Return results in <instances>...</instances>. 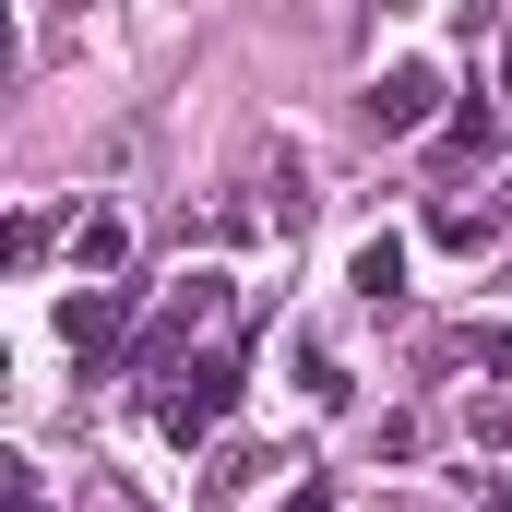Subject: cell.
<instances>
[{
	"mask_svg": "<svg viewBox=\"0 0 512 512\" xmlns=\"http://www.w3.org/2000/svg\"><path fill=\"white\" fill-rule=\"evenodd\" d=\"M501 298H512V274H501Z\"/></svg>",
	"mask_w": 512,
	"mask_h": 512,
	"instance_id": "12",
	"label": "cell"
},
{
	"mask_svg": "<svg viewBox=\"0 0 512 512\" xmlns=\"http://www.w3.org/2000/svg\"><path fill=\"white\" fill-rule=\"evenodd\" d=\"M477 441H501V453H512V405H489V417H477Z\"/></svg>",
	"mask_w": 512,
	"mask_h": 512,
	"instance_id": "10",
	"label": "cell"
},
{
	"mask_svg": "<svg viewBox=\"0 0 512 512\" xmlns=\"http://www.w3.org/2000/svg\"><path fill=\"white\" fill-rule=\"evenodd\" d=\"M274 512H334V489H286V501H274Z\"/></svg>",
	"mask_w": 512,
	"mask_h": 512,
	"instance_id": "11",
	"label": "cell"
},
{
	"mask_svg": "<svg viewBox=\"0 0 512 512\" xmlns=\"http://www.w3.org/2000/svg\"><path fill=\"white\" fill-rule=\"evenodd\" d=\"M72 262H84V274H120V262H131V227H120V215H84V227H72Z\"/></svg>",
	"mask_w": 512,
	"mask_h": 512,
	"instance_id": "5",
	"label": "cell"
},
{
	"mask_svg": "<svg viewBox=\"0 0 512 512\" xmlns=\"http://www.w3.org/2000/svg\"><path fill=\"white\" fill-rule=\"evenodd\" d=\"M429 120H441V72H429V60H393L382 84H370V131L405 143V131H429Z\"/></svg>",
	"mask_w": 512,
	"mask_h": 512,
	"instance_id": "2",
	"label": "cell"
},
{
	"mask_svg": "<svg viewBox=\"0 0 512 512\" xmlns=\"http://www.w3.org/2000/svg\"><path fill=\"white\" fill-rule=\"evenodd\" d=\"M429 239H441V251H489V215H477V203H441Z\"/></svg>",
	"mask_w": 512,
	"mask_h": 512,
	"instance_id": "6",
	"label": "cell"
},
{
	"mask_svg": "<svg viewBox=\"0 0 512 512\" xmlns=\"http://www.w3.org/2000/svg\"><path fill=\"white\" fill-rule=\"evenodd\" d=\"M477 370H501V382H512V322H477Z\"/></svg>",
	"mask_w": 512,
	"mask_h": 512,
	"instance_id": "8",
	"label": "cell"
},
{
	"mask_svg": "<svg viewBox=\"0 0 512 512\" xmlns=\"http://www.w3.org/2000/svg\"><path fill=\"white\" fill-rule=\"evenodd\" d=\"M477 489V512H512V477H465Z\"/></svg>",
	"mask_w": 512,
	"mask_h": 512,
	"instance_id": "9",
	"label": "cell"
},
{
	"mask_svg": "<svg viewBox=\"0 0 512 512\" xmlns=\"http://www.w3.org/2000/svg\"><path fill=\"white\" fill-rule=\"evenodd\" d=\"M298 393H310V405H346V358H322V346H310V358H298Z\"/></svg>",
	"mask_w": 512,
	"mask_h": 512,
	"instance_id": "7",
	"label": "cell"
},
{
	"mask_svg": "<svg viewBox=\"0 0 512 512\" xmlns=\"http://www.w3.org/2000/svg\"><path fill=\"white\" fill-rule=\"evenodd\" d=\"M346 286H358L370 310H382V298H405V239H393V227H370V239L346 251Z\"/></svg>",
	"mask_w": 512,
	"mask_h": 512,
	"instance_id": "4",
	"label": "cell"
},
{
	"mask_svg": "<svg viewBox=\"0 0 512 512\" xmlns=\"http://www.w3.org/2000/svg\"><path fill=\"white\" fill-rule=\"evenodd\" d=\"M120 322H131V286H108V274H84L60 298V346H120Z\"/></svg>",
	"mask_w": 512,
	"mask_h": 512,
	"instance_id": "3",
	"label": "cell"
},
{
	"mask_svg": "<svg viewBox=\"0 0 512 512\" xmlns=\"http://www.w3.org/2000/svg\"><path fill=\"white\" fill-rule=\"evenodd\" d=\"M167 405H155V429L167 441H215L227 429V405H239V358H167Z\"/></svg>",
	"mask_w": 512,
	"mask_h": 512,
	"instance_id": "1",
	"label": "cell"
}]
</instances>
